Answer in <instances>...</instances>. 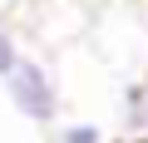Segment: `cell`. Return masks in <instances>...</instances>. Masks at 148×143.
Wrapping results in <instances>:
<instances>
[{"label": "cell", "mask_w": 148, "mask_h": 143, "mask_svg": "<svg viewBox=\"0 0 148 143\" xmlns=\"http://www.w3.org/2000/svg\"><path fill=\"white\" fill-rule=\"evenodd\" d=\"M0 84H5V99L15 104V114H20V118L40 123V128L59 118V84H54V74H49V64H40V59L20 54Z\"/></svg>", "instance_id": "cell-1"}, {"label": "cell", "mask_w": 148, "mask_h": 143, "mask_svg": "<svg viewBox=\"0 0 148 143\" xmlns=\"http://www.w3.org/2000/svg\"><path fill=\"white\" fill-rule=\"evenodd\" d=\"M123 114H128V133H133V143H148V74H143L138 84H128V94H123Z\"/></svg>", "instance_id": "cell-2"}, {"label": "cell", "mask_w": 148, "mask_h": 143, "mask_svg": "<svg viewBox=\"0 0 148 143\" xmlns=\"http://www.w3.org/2000/svg\"><path fill=\"white\" fill-rule=\"evenodd\" d=\"M59 143H104V133H99V123H64Z\"/></svg>", "instance_id": "cell-3"}, {"label": "cell", "mask_w": 148, "mask_h": 143, "mask_svg": "<svg viewBox=\"0 0 148 143\" xmlns=\"http://www.w3.org/2000/svg\"><path fill=\"white\" fill-rule=\"evenodd\" d=\"M15 59H20V40H15L5 25H0V79L10 74V64H15Z\"/></svg>", "instance_id": "cell-4"}]
</instances>
